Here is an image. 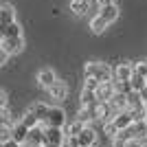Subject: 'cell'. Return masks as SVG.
Instances as JSON below:
<instances>
[{
	"label": "cell",
	"mask_w": 147,
	"mask_h": 147,
	"mask_svg": "<svg viewBox=\"0 0 147 147\" xmlns=\"http://www.w3.org/2000/svg\"><path fill=\"white\" fill-rule=\"evenodd\" d=\"M79 143H81V147L97 145V132H94V127L86 125V127L81 129V134H79Z\"/></svg>",
	"instance_id": "obj_14"
},
{
	"label": "cell",
	"mask_w": 147,
	"mask_h": 147,
	"mask_svg": "<svg viewBox=\"0 0 147 147\" xmlns=\"http://www.w3.org/2000/svg\"><path fill=\"white\" fill-rule=\"evenodd\" d=\"M26 136H29V127H26L22 121H18L16 125H13V132H11V138H16L18 143H24Z\"/></svg>",
	"instance_id": "obj_17"
},
{
	"label": "cell",
	"mask_w": 147,
	"mask_h": 147,
	"mask_svg": "<svg viewBox=\"0 0 147 147\" xmlns=\"http://www.w3.org/2000/svg\"><path fill=\"white\" fill-rule=\"evenodd\" d=\"M44 125L46 127H64L66 125V112L61 110V108H57V105L49 108V114H46Z\"/></svg>",
	"instance_id": "obj_2"
},
{
	"label": "cell",
	"mask_w": 147,
	"mask_h": 147,
	"mask_svg": "<svg viewBox=\"0 0 147 147\" xmlns=\"http://www.w3.org/2000/svg\"><path fill=\"white\" fill-rule=\"evenodd\" d=\"M90 147H97V145H90Z\"/></svg>",
	"instance_id": "obj_38"
},
{
	"label": "cell",
	"mask_w": 147,
	"mask_h": 147,
	"mask_svg": "<svg viewBox=\"0 0 147 147\" xmlns=\"http://www.w3.org/2000/svg\"><path fill=\"white\" fill-rule=\"evenodd\" d=\"M125 147H145V143H143V138H132L125 143Z\"/></svg>",
	"instance_id": "obj_30"
},
{
	"label": "cell",
	"mask_w": 147,
	"mask_h": 147,
	"mask_svg": "<svg viewBox=\"0 0 147 147\" xmlns=\"http://www.w3.org/2000/svg\"><path fill=\"white\" fill-rule=\"evenodd\" d=\"M103 134H105V136H108V138L112 141V138H114V136L119 134V127H117V125H114L112 121H108V123H103Z\"/></svg>",
	"instance_id": "obj_26"
},
{
	"label": "cell",
	"mask_w": 147,
	"mask_h": 147,
	"mask_svg": "<svg viewBox=\"0 0 147 147\" xmlns=\"http://www.w3.org/2000/svg\"><path fill=\"white\" fill-rule=\"evenodd\" d=\"M84 127H86V123H81L79 119H75V121L70 123V125H68V127L64 129V132H66V136H79Z\"/></svg>",
	"instance_id": "obj_21"
},
{
	"label": "cell",
	"mask_w": 147,
	"mask_h": 147,
	"mask_svg": "<svg viewBox=\"0 0 147 147\" xmlns=\"http://www.w3.org/2000/svg\"><path fill=\"white\" fill-rule=\"evenodd\" d=\"M84 75L101 81V84L114 79V70H112L108 64H103V61H88L86 66H84Z\"/></svg>",
	"instance_id": "obj_1"
},
{
	"label": "cell",
	"mask_w": 147,
	"mask_h": 147,
	"mask_svg": "<svg viewBox=\"0 0 147 147\" xmlns=\"http://www.w3.org/2000/svg\"><path fill=\"white\" fill-rule=\"evenodd\" d=\"M134 75V64L132 61H121L114 68V81H129Z\"/></svg>",
	"instance_id": "obj_6"
},
{
	"label": "cell",
	"mask_w": 147,
	"mask_h": 147,
	"mask_svg": "<svg viewBox=\"0 0 147 147\" xmlns=\"http://www.w3.org/2000/svg\"><path fill=\"white\" fill-rule=\"evenodd\" d=\"M94 103H99L97 101V92L84 88V90H81V105H94Z\"/></svg>",
	"instance_id": "obj_22"
},
{
	"label": "cell",
	"mask_w": 147,
	"mask_h": 147,
	"mask_svg": "<svg viewBox=\"0 0 147 147\" xmlns=\"http://www.w3.org/2000/svg\"><path fill=\"white\" fill-rule=\"evenodd\" d=\"M49 94H51V99H55V101H66V97H68V84H66V81H61V79H57L55 84L49 88Z\"/></svg>",
	"instance_id": "obj_7"
},
{
	"label": "cell",
	"mask_w": 147,
	"mask_h": 147,
	"mask_svg": "<svg viewBox=\"0 0 147 147\" xmlns=\"http://www.w3.org/2000/svg\"><path fill=\"white\" fill-rule=\"evenodd\" d=\"M134 73H136V75H141V77H145V79H147V59L136 61V64H134Z\"/></svg>",
	"instance_id": "obj_28"
},
{
	"label": "cell",
	"mask_w": 147,
	"mask_h": 147,
	"mask_svg": "<svg viewBox=\"0 0 147 147\" xmlns=\"http://www.w3.org/2000/svg\"><path fill=\"white\" fill-rule=\"evenodd\" d=\"M16 22V9L11 5H0V26Z\"/></svg>",
	"instance_id": "obj_15"
},
{
	"label": "cell",
	"mask_w": 147,
	"mask_h": 147,
	"mask_svg": "<svg viewBox=\"0 0 147 147\" xmlns=\"http://www.w3.org/2000/svg\"><path fill=\"white\" fill-rule=\"evenodd\" d=\"M49 108H51V105H46V103H40V101L31 105V110L35 112V117L40 119V123H42V125H44V121H46V114H49Z\"/></svg>",
	"instance_id": "obj_20"
},
{
	"label": "cell",
	"mask_w": 147,
	"mask_h": 147,
	"mask_svg": "<svg viewBox=\"0 0 147 147\" xmlns=\"http://www.w3.org/2000/svg\"><path fill=\"white\" fill-rule=\"evenodd\" d=\"M33 147H44V145H33Z\"/></svg>",
	"instance_id": "obj_37"
},
{
	"label": "cell",
	"mask_w": 147,
	"mask_h": 147,
	"mask_svg": "<svg viewBox=\"0 0 147 147\" xmlns=\"http://www.w3.org/2000/svg\"><path fill=\"white\" fill-rule=\"evenodd\" d=\"M99 84H101V81H97V79H92V77H86V81H84V88H88V90H94V92H97Z\"/></svg>",
	"instance_id": "obj_29"
},
{
	"label": "cell",
	"mask_w": 147,
	"mask_h": 147,
	"mask_svg": "<svg viewBox=\"0 0 147 147\" xmlns=\"http://www.w3.org/2000/svg\"><path fill=\"white\" fill-rule=\"evenodd\" d=\"M9 57H11V55H9L2 46H0V66H2V64H7V59H9Z\"/></svg>",
	"instance_id": "obj_33"
},
{
	"label": "cell",
	"mask_w": 147,
	"mask_h": 147,
	"mask_svg": "<svg viewBox=\"0 0 147 147\" xmlns=\"http://www.w3.org/2000/svg\"><path fill=\"white\" fill-rule=\"evenodd\" d=\"M138 94H141V99H143V101H145V103H147V86H145V88H143V90H141V92H138Z\"/></svg>",
	"instance_id": "obj_35"
},
{
	"label": "cell",
	"mask_w": 147,
	"mask_h": 147,
	"mask_svg": "<svg viewBox=\"0 0 147 147\" xmlns=\"http://www.w3.org/2000/svg\"><path fill=\"white\" fill-rule=\"evenodd\" d=\"M112 123H114L119 129H127L129 125L134 123V117H132L129 110H121V112H117V117L112 119Z\"/></svg>",
	"instance_id": "obj_11"
},
{
	"label": "cell",
	"mask_w": 147,
	"mask_h": 147,
	"mask_svg": "<svg viewBox=\"0 0 147 147\" xmlns=\"http://www.w3.org/2000/svg\"><path fill=\"white\" fill-rule=\"evenodd\" d=\"M2 33H5V37H16V35H22V26L18 24V22H11V24L2 26ZM2 37V40H5Z\"/></svg>",
	"instance_id": "obj_23"
},
{
	"label": "cell",
	"mask_w": 147,
	"mask_h": 147,
	"mask_svg": "<svg viewBox=\"0 0 147 147\" xmlns=\"http://www.w3.org/2000/svg\"><path fill=\"white\" fill-rule=\"evenodd\" d=\"M7 103H9V99H7V92H5V90H0V110H5Z\"/></svg>",
	"instance_id": "obj_31"
},
{
	"label": "cell",
	"mask_w": 147,
	"mask_h": 147,
	"mask_svg": "<svg viewBox=\"0 0 147 147\" xmlns=\"http://www.w3.org/2000/svg\"><path fill=\"white\" fill-rule=\"evenodd\" d=\"M55 81H57V75H55L53 68H42V70L37 73V84H40L42 88H46V90H49Z\"/></svg>",
	"instance_id": "obj_9"
},
{
	"label": "cell",
	"mask_w": 147,
	"mask_h": 147,
	"mask_svg": "<svg viewBox=\"0 0 147 147\" xmlns=\"http://www.w3.org/2000/svg\"><path fill=\"white\" fill-rule=\"evenodd\" d=\"M114 117H117V110L112 108L110 101H99V103H97V121L108 123V121H112Z\"/></svg>",
	"instance_id": "obj_5"
},
{
	"label": "cell",
	"mask_w": 147,
	"mask_h": 147,
	"mask_svg": "<svg viewBox=\"0 0 147 147\" xmlns=\"http://www.w3.org/2000/svg\"><path fill=\"white\" fill-rule=\"evenodd\" d=\"M77 119H79L81 123H92L94 119H97V103L94 105H81V110L77 112Z\"/></svg>",
	"instance_id": "obj_13"
},
{
	"label": "cell",
	"mask_w": 147,
	"mask_h": 147,
	"mask_svg": "<svg viewBox=\"0 0 147 147\" xmlns=\"http://www.w3.org/2000/svg\"><path fill=\"white\" fill-rule=\"evenodd\" d=\"M46 127V125H44ZM66 141V132L64 127H46V143H53V145H64Z\"/></svg>",
	"instance_id": "obj_10"
},
{
	"label": "cell",
	"mask_w": 147,
	"mask_h": 147,
	"mask_svg": "<svg viewBox=\"0 0 147 147\" xmlns=\"http://www.w3.org/2000/svg\"><path fill=\"white\" fill-rule=\"evenodd\" d=\"M108 26H110V24H108V22H105V20L101 18V16H99V13H97V16H94V18L90 20V31L94 33V35H99V33H103V31L108 29Z\"/></svg>",
	"instance_id": "obj_18"
},
{
	"label": "cell",
	"mask_w": 147,
	"mask_h": 147,
	"mask_svg": "<svg viewBox=\"0 0 147 147\" xmlns=\"http://www.w3.org/2000/svg\"><path fill=\"white\" fill-rule=\"evenodd\" d=\"M114 86H117V92H123V94H132V84L129 81H114Z\"/></svg>",
	"instance_id": "obj_27"
},
{
	"label": "cell",
	"mask_w": 147,
	"mask_h": 147,
	"mask_svg": "<svg viewBox=\"0 0 147 147\" xmlns=\"http://www.w3.org/2000/svg\"><path fill=\"white\" fill-rule=\"evenodd\" d=\"M20 121L24 123L29 129H31V127H35V125H40V119L35 117V112H33V110H26L24 114H22V119H20Z\"/></svg>",
	"instance_id": "obj_24"
},
{
	"label": "cell",
	"mask_w": 147,
	"mask_h": 147,
	"mask_svg": "<svg viewBox=\"0 0 147 147\" xmlns=\"http://www.w3.org/2000/svg\"><path fill=\"white\" fill-rule=\"evenodd\" d=\"M99 16L108 22V24H112V22H117V18H119V7H117V2H112V5H105V7H101L99 9Z\"/></svg>",
	"instance_id": "obj_12"
},
{
	"label": "cell",
	"mask_w": 147,
	"mask_h": 147,
	"mask_svg": "<svg viewBox=\"0 0 147 147\" xmlns=\"http://www.w3.org/2000/svg\"><path fill=\"white\" fill-rule=\"evenodd\" d=\"M44 147H61V145H53V143H46Z\"/></svg>",
	"instance_id": "obj_36"
},
{
	"label": "cell",
	"mask_w": 147,
	"mask_h": 147,
	"mask_svg": "<svg viewBox=\"0 0 147 147\" xmlns=\"http://www.w3.org/2000/svg\"><path fill=\"white\" fill-rule=\"evenodd\" d=\"M2 147H22V143H18L16 138H9V141L2 143Z\"/></svg>",
	"instance_id": "obj_32"
},
{
	"label": "cell",
	"mask_w": 147,
	"mask_h": 147,
	"mask_svg": "<svg viewBox=\"0 0 147 147\" xmlns=\"http://www.w3.org/2000/svg\"><path fill=\"white\" fill-rule=\"evenodd\" d=\"M112 2H114V0H97L99 9H101V7H105V5H112Z\"/></svg>",
	"instance_id": "obj_34"
},
{
	"label": "cell",
	"mask_w": 147,
	"mask_h": 147,
	"mask_svg": "<svg viewBox=\"0 0 147 147\" xmlns=\"http://www.w3.org/2000/svg\"><path fill=\"white\" fill-rule=\"evenodd\" d=\"M114 94H117V86H114V81H103V84H99V88H97V101H110Z\"/></svg>",
	"instance_id": "obj_8"
},
{
	"label": "cell",
	"mask_w": 147,
	"mask_h": 147,
	"mask_svg": "<svg viewBox=\"0 0 147 147\" xmlns=\"http://www.w3.org/2000/svg\"><path fill=\"white\" fill-rule=\"evenodd\" d=\"M24 147H33V145H46V127H42V123L35 125V127L29 129V136L26 141L22 143Z\"/></svg>",
	"instance_id": "obj_3"
},
{
	"label": "cell",
	"mask_w": 147,
	"mask_h": 147,
	"mask_svg": "<svg viewBox=\"0 0 147 147\" xmlns=\"http://www.w3.org/2000/svg\"><path fill=\"white\" fill-rule=\"evenodd\" d=\"M110 103H112V108H114L117 112L127 110V94H123V92H117V94L110 99Z\"/></svg>",
	"instance_id": "obj_19"
},
{
	"label": "cell",
	"mask_w": 147,
	"mask_h": 147,
	"mask_svg": "<svg viewBox=\"0 0 147 147\" xmlns=\"http://www.w3.org/2000/svg\"><path fill=\"white\" fill-rule=\"evenodd\" d=\"M68 7H70V11L75 16H86L90 11V0H70Z\"/></svg>",
	"instance_id": "obj_16"
},
{
	"label": "cell",
	"mask_w": 147,
	"mask_h": 147,
	"mask_svg": "<svg viewBox=\"0 0 147 147\" xmlns=\"http://www.w3.org/2000/svg\"><path fill=\"white\" fill-rule=\"evenodd\" d=\"M129 84H132V90H134V92H141L143 88L147 86V79L134 73V75H132V79H129Z\"/></svg>",
	"instance_id": "obj_25"
},
{
	"label": "cell",
	"mask_w": 147,
	"mask_h": 147,
	"mask_svg": "<svg viewBox=\"0 0 147 147\" xmlns=\"http://www.w3.org/2000/svg\"><path fill=\"white\" fill-rule=\"evenodd\" d=\"M0 46L9 53V55H18L20 51L24 49V35H16V37H5Z\"/></svg>",
	"instance_id": "obj_4"
}]
</instances>
